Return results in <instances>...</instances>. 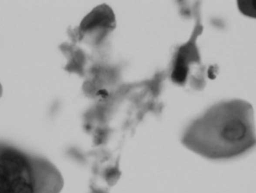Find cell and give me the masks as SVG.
Wrapping results in <instances>:
<instances>
[{
    "mask_svg": "<svg viewBox=\"0 0 256 193\" xmlns=\"http://www.w3.org/2000/svg\"><path fill=\"white\" fill-rule=\"evenodd\" d=\"M2 88L1 84H0V96L2 94Z\"/></svg>",
    "mask_w": 256,
    "mask_h": 193,
    "instance_id": "obj_6",
    "label": "cell"
},
{
    "mask_svg": "<svg viewBox=\"0 0 256 193\" xmlns=\"http://www.w3.org/2000/svg\"><path fill=\"white\" fill-rule=\"evenodd\" d=\"M255 0H239L238 6L240 12L250 17L256 16Z\"/></svg>",
    "mask_w": 256,
    "mask_h": 193,
    "instance_id": "obj_4",
    "label": "cell"
},
{
    "mask_svg": "<svg viewBox=\"0 0 256 193\" xmlns=\"http://www.w3.org/2000/svg\"><path fill=\"white\" fill-rule=\"evenodd\" d=\"M188 69L185 62L178 56L171 78L176 83L182 84L184 82L188 75Z\"/></svg>",
    "mask_w": 256,
    "mask_h": 193,
    "instance_id": "obj_3",
    "label": "cell"
},
{
    "mask_svg": "<svg viewBox=\"0 0 256 193\" xmlns=\"http://www.w3.org/2000/svg\"><path fill=\"white\" fill-rule=\"evenodd\" d=\"M116 20L112 10L102 4L92 10L82 21L78 30V38L86 35L93 37L94 42H100L115 28Z\"/></svg>",
    "mask_w": 256,
    "mask_h": 193,
    "instance_id": "obj_2",
    "label": "cell"
},
{
    "mask_svg": "<svg viewBox=\"0 0 256 193\" xmlns=\"http://www.w3.org/2000/svg\"><path fill=\"white\" fill-rule=\"evenodd\" d=\"M212 68H210V69L208 70V76L209 78H210L211 79H214L216 78V76L213 74V72L212 71V70L213 69V67L212 66Z\"/></svg>",
    "mask_w": 256,
    "mask_h": 193,
    "instance_id": "obj_5",
    "label": "cell"
},
{
    "mask_svg": "<svg viewBox=\"0 0 256 193\" xmlns=\"http://www.w3.org/2000/svg\"><path fill=\"white\" fill-rule=\"evenodd\" d=\"M181 142L200 156L215 160L242 156L254 147L252 108L242 100L216 104L188 126Z\"/></svg>",
    "mask_w": 256,
    "mask_h": 193,
    "instance_id": "obj_1",
    "label": "cell"
}]
</instances>
